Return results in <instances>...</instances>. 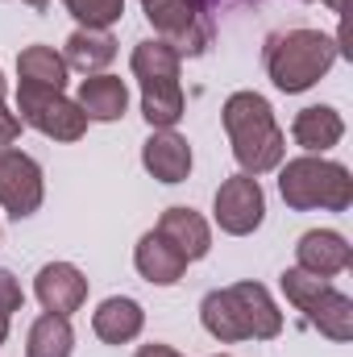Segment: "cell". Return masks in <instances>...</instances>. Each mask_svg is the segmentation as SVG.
I'll use <instances>...</instances> for the list:
<instances>
[{
    "label": "cell",
    "instance_id": "6da1fadb",
    "mask_svg": "<svg viewBox=\"0 0 353 357\" xmlns=\"http://www.w3.org/2000/svg\"><path fill=\"white\" fill-rule=\"evenodd\" d=\"M200 324L220 345L274 341L283 333V312H278V303L270 299V291L262 282H233V287H216V291L204 295Z\"/></svg>",
    "mask_w": 353,
    "mask_h": 357
},
{
    "label": "cell",
    "instance_id": "7a4b0ae2",
    "mask_svg": "<svg viewBox=\"0 0 353 357\" xmlns=\"http://www.w3.org/2000/svg\"><path fill=\"white\" fill-rule=\"evenodd\" d=\"M220 121H225V133H229V146H233V158L241 167V175H270L283 167L287 158V133L278 129L274 121V108L270 100L258 91H233L220 108Z\"/></svg>",
    "mask_w": 353,
    "mask_h": 357
},
{
    "label": "cell",
    "instance_id": "3957f363",
    "mask_svg": "<svg viewBox=\"0 0 353 357\" xmlns=\"http://www.w3.org/2000/svg\"><path fill=\"white\" fill-rule=\"evenodd\" d=\"M341 59V46L337 38L320 33V29H283V33H270L262 46V67L270 75V84L287 96H299V91L316 88L333 63Z\"/></svg>",
    "mask_w": 353,
    "mask_h": 357
},
{
    "label": "cell",
    "instance_id": "277c9868",
    "mask_svg": "<svg viewBox=\"0 0 353 357\" xmlns=\"http://www.w3.org/2000/svg\"><path fill=\"white\" fill-rule=\"evenodd\" d=\"M278 195L291 212H345L353 204V175L324 154H299L278 167Z\"/></svg>",
    "mask_w": 353,
    "mask_h": 357
},
{
    "label": "cell",
    "instance_id": "5b68a950",
    "mask_svg": "<svg viewBox=\"0 0 353 357\" xmlns=\"http://www.w3.org/2000/svg\"><path fill=\"white\" fill-rule=\"evenodd\" d=\"M179 59L158 38H146L133 46V79L142 88V116L150 129H175L183 116V88H179Z\"/></svg>",
    "mask_w": 353,
    "mask_h": 357
},
{
    "label": "cell",
    "instance_id": "8992f818",
    "mask_svg": "<svg viewBox=\"0 0 353 357\" xmlns=\"http://www.w3.org/2000/svg\"><path fill=\"white\" fill-rule=\"evenodd\" d=\"M278 287L308 316V324L320 328L329 341H337V345L353 341V299L333 287V278H316L299 266H287L278 274Z\"/></svg>",
    "mask_w": 353,
    "mask_h": 357
},
{
    "label": "cell",
    "instance_id": "52a82bcc",
    "mask_svg": "<svg viewBox=\"0 0 353 357\" xmlns=\"http://www.w3.org/2000/svg\"><path fill=\"white\" fill-rule=\"evenodd\" d=\"M142 13L179 59H200L216 38V21L200 0H142Z\"/></svg>",
    "mask_w": 353,
    "mask_h": 357
},
{
    "label": "cell",
    "instance_id": "ba28073f",
    "mask_svg": "<svg viewBox=\"0 0 353 357\" xmlns=\"http://www.w3.org/2000/svg\"><path fill=\"white\" fill-rule=\"evenodd\" d=\"M17 116H21V125L38 129L50 142H80L91 125L84 108L67 91L33 88V84H17Z\"/></svg>",
    "mask_w": 353,
    "mask_h": 357
},
{
    "label": "cell",
    "instance_id": "9c48e42d",
    "mask_svg": "<svg viewBox=\"0 0 353 357\" xmlns=\"http://www.w3.org/2000/svg\"><path fill=\"white\" fill-rule=\"evenodd\" d=\"M46 199V178L38 158H29L17 146H0V208L13 220H25L42 208Z\"/></svg>",
    "mask_w": 353,
    "mask_h": 357
},
{
    "label": "cell",
    "instance_id": "30bf717a",
    "mask_svg": "<svg viewBox=\"0 0 353 357\" xmlns=\"http://www.w3.org/2000/svg\"><path fill=\"white\" fill-rule=\"evenodd\" d=\"M212 216L220 225V233L229 237H250L258 225L266 220V195L262 183L254 175H233L216 187V199H212Z\"/></svg>",
    "mask_w": 353,
    "mask_h": 357
},
{
    "label": "cell",
    "instance_id": "8fae6325",
    "mask_svg": "<svg viewBox=\"0 0 353 357\" xmlns=\"http://www.w3.org/2000/svg\"><path fill=\"white\" fill-rule=\"evenodd\" d=\"M33 295L46 312L54 316H71L88 303V278L84 270L71 266V262H46L33 278Z\"/></svg>",
    "mask_w": 353,
    "mask_h": 357
},
{
    "label": "cell",
    "instance_id": "7c38bea8",
    "mask_svg": "<svg viewBox=\"0 0 353 357\" xmlns=\"http://www.w3.org/2000/svg\"><path fill=\"white\" fill-rule=\"evenodd\" d=\"M295 266L316 274V278H337L353 266V245L337 229H312L295 245Z\"/></svg>",
    "mask_w": 353,
    "mask_h": 357
},
{
    "label": "cell",
    "instance_id": "4fadbf2b",
    "mask_svg": "<svg viewBox=\"0 0 353 357\" xmlns=\"http://www.w3.org/2000/svg\"><path fill=\"white\" fill-rule=\"evenodd\" d=\"M142 167L158 183H183L191 175V146H187V137H179L175 129H154L142 142Z\"/></svg>",
    "mask_w": 353,
    "mask_h": 357
},
{
    "label": "cell",
    "instance_id": "5bb4252c",
    "mask_svg": "<svg viewBox=\"0 0 353 357\" xmlns=\"http://www.w3.org/2000/svg\"><path fill=\"white\" fill-rule=\"evenodd\" d=\"M142 328H146V312L129 295H112L91 312V333L104 345H129V341L142 337Z\"/></svg>",
    "mask_w": 353,
    "mask_h": 357
},
{
    "label": "cell",
    "instance_id": "9a60e30c",
    "mask_svg": "<svg viewBox=\"0 0 353 357\" xmlns=\"http://www.w3.org/2000/svg\"><path fill=\"white\" fill-rule=\"evenodd\" d=\"M133 266H137V274H142L146 282H154V287H175L179 278L187 274L191 262L179 254L158 229H150V233L137 241V250H133Z\"/></svg>",
    "mask_w": 353,
    "mask_h": 357
},
{
    "label": "cell",
    "instance_id": "2e32d148",
    "mask_svg": "<svg viewBox=\"0 0 353 357\" xmlns=\"http://www.w3.org/2000/svg\"><path fill=\"white\" fill-rule=\"evenodd\" d=\"M158 233L175 245L179 254L187 258V262H200V258H208V250H212V229H208V220L195 212V208H167L163 216H158Z\"/></svg>",
    "mask_w": 353,
    "mask_h": 357
},
{
    "label": "cell",
    "instance_id": "e0dca14e",
    "mask_svg": "<svg viewBox=\"0 0 353 357\" xmlns=\"http://www.w3.org/2000/svg\"><path fill=\"white\" fill-rule=\"evenodd\" d=\"M291 137H295V146L303 154H324V150H333L345 137V116L337 108H329V104H312V108L295 112Z\"/></svg>",
    "mask_w": 353,
    "mask_h": 357
},
{
    "label": "cell",
    "instance_id": "ac0fdd59",
    "mask_svg": "<svg viewBox=\"0 0 353 357\" xmlns=\"http://www.w3.org/2000/svg\"><path fill=\"white\" fill-rule=\"evenodd\" d=\"M75 104L84 108L88 121L112 125V121H121L129 112V88H125L121 75H88L80 84V100Z\"/></svg>",
    "mask_w": 353,
    "mask_h": 357
},
{
    "label": "cell",
    "instance_id": "d6986e66",
    "mask_svg": "<svg viewBox=\"0 0 353 357\" xmlns=\"http://www.w3.org/2000/svg\"><path fill=\"white\" fill-rule=\"evenodd\" d=\"M112 59H117V38L108 29H75L63 46L67 71H80V75H104Z\"/></svg>",
    "mask_w": 353,
    "mask_h": 357
},
{
    "label": "cell",
    "instance_id": "ffe728a7",
    "mask_svg": "<svg viewBox=\"0 0 353 357\" xmlns=\"http://www.w3.org/2000/svg\"><path fill=\"white\" fill-rule=\"evenodd\" d=\"M17 79L21 84H33V88H54V91H67V79H71V71H67V63H63V54L54 50V46H25L21 54H17Z\"/></svg>",
    "mask_w": 353,
    "mask_h": 357
},
{
    "label": "cell",
    "instance_id": "44dd1931",
    "mask_svg": "<svg viewBox=\"0 0 353 357\" xmlns=\"http://www.w3.org/2000/svg\"><path fill=\"white\" fill-rule=\"evenodd\" d=\"M71 349H75V328H71V316L42 312V316L29 324L25 357H71Z\"/></svg>",
    "mask_w": 353,
    "mask_h": 357
},
{
    "label": "cell",
    "instance_id": "7402d4cb",
    "mask_svg": "<svg viewBox=\"0 0 353 357\" xmlns=\"http://www.w3.org/2000/svg\"><path fill=\"white\" fill-rule=\"evenodd\" d=\"M80 29H112L125 13V0H63Z\"/></svg>",
    "mask_w": 353,
    "mask_h": 357
},
{
    "label": "cell",
    "instance_id": "603a6c76",
    "mask_svg": "<svg viewBox=\"0 0 353 357\" xmlns=\"http://www.w3.org/2000/svg\"><path fill=\"white\" fill-rule=\"evenodd\" d=\"M21 303H25V291H21V282H17L8 270H0V316H13V312H21Z\"/></svg>",
    "mask_w": 353,
    "mask_h": 357
},
{
    "label": "cell",
    "instance_id": "cb8c5ba5",
    "mask_svg": "<svg viewBox=\"0 0 353 357\" xmlns=\"http://www.w3.org/2000/svg\"><path fill=\"white\" fill-rule=\"evenodd\" d=\"M4 91H8V84H4V71H0V146H13V142L21 137V116H17V112H8Z\"/></svg>",
    "mask_w": 353,
    "mask_h": 357
},
{
    "label": "cell",
    "instance_id": "d4e9b609",
    "mask_svg": "<svg viewBox=\"0 0 353 357\" xmlns=\"http://www.w3.org/2000/svg\"><path fill=\"white\" fill-rule=\"evenodd\" d=\"M208 13H229V8H241V4H258V0H200Z\"/></svg>",
    "mask_w": 353,
    "mask_h": 357
},
{
    "label": "cell",
    "instance_id": "484cf974",
    "mask_svg": "<svg viewBox=\"0 0 353 357\" xmlns=\"http://www.w3.org/2000/svg\"><path fill=\"white\" fill-rule=\"evenodd\" d=\"M133 357H183L179 349H171V345H142Z\"/></svg>",
    "mask_w": 353,
    "mask_h": 357
},
{
    "label": "cell",
    "instance_id": "4316f807",
    "mask_svg": "<svg viewBox=\"0 0 353 357\" xmlns=\"http://www.w3.org/2000/svg\"><path fill=\"white\" fill-rule=\"evenodd\" d=\"M324 8H333V13H345V0H320Z\"/></svg>",
    "mask_w": 353,
    "mask_h": 357
},
{
    "label": "cell",
    "instance_id": "83f0119b",
    "mask_svg": "<svg viewBox=\"0 0 353 357\" xmlns=\"http://www.w3.org/2000/svg\"><path fill=\"white\" fill-rule=\"evenodd\" d=\"M21 4H29L33 13H46V4H50V0H21Z\"/></svg>",
    "mask_w": 353,
    "mask_h": 357
},
{
    "label": "cell",
    "instance_id": "f1b7e54d",
    "mask_svg": "<svg viewBox=\"0 0 353 357\" xmlns=\"http://www.w3.org/2000/svg\"><path fill=\"white\" fill-rule=\"evenodd\" d=\"M8 341V316H0V345Z\"/></svg>",
    "mask_w": 353,
    "mask_h": 357
},
{
    "label": "cell",
    "instance_id": "f546056e",
    "mask_svg": "<svg viewBox=\"0 0 353 357\" xmlns=\"http://www.w3.org/2000/svg\"><path fill=\"white\" fill-rule=\"evenodd\" d=\"M216 357H229V354H216Z\"/></svg>",
    "mask_w": 353,
    "mask_h": 357
}]
</instances>
